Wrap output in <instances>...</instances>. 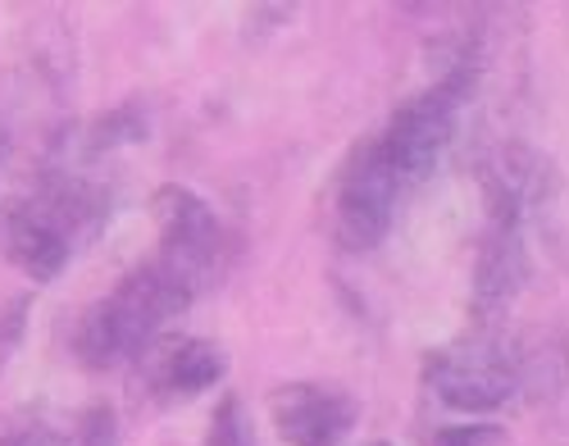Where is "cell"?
Instances as JSON below:
<instances>
[{"mask_svg": "<svg viewBox=\"0 0 569 446\" xmlns=\"http://www.w3.org/2000/svg\"><path fill=\"white\" fill-rule=\"evenodd\" d=\"M423 387L465 419L551 406L569 387V337L556 324L469 328L423 356Z\"/></svg>", "mask_w": 569, "mask_h": 446, "instance_id": "1", "label": "cell"}, {"mask_svg": "<svg viewBox=\"0 0 569 446\" xmlns=\"http://www.w3.org/2000/svg\"><path fill=\"white\" fill-rule=\"evenodd\" d=\"M551 187L556 174L533 146H501L483 165L488 219L479 232V251H473L469 328H506V315L515 310L533 274L529 228L551 201Z\"/></svg>", "mask_w": 569, "mask_h": 446, "instance_id": "2", "label": "cell"}, {"mask_svg": "<svg viewBox=\"0 0 569 446\" xmlns=\"http://www.w3.org/2000/svg\"><path fill=\"white\" fill-rule=\"evenodd\" d=\"M114 215V191L82 165L51 160L28 191L0 206V246L32 283H51Z\"/></svg>", "mask_w": 569, "mask_h": 446, "instance_id": "3", "label": "cell"}, {"mask_svg": "<svg viewBox=\"0 0 569 446\" xmlns=\"http://www.w3.org/2000/svg\"><path fill=\"white\" fill-rule=\"evenodd\" d=\"M197 301H201V291L151 251L147 260L123 269V278L101 301H91L78 315L73 337H69V356L87 374L141 365Z\"/></svg>", "mask_w": 569, "mask_h": 446, "instance_id": "4", "label": "cell"}, {"mask_svg": "<svg viewBox=\"0 0 569 446\" xmlns=\"http://www.w3.org/2000/svg\"><path fill=\"white\" fill-rule=\"evenodd\" d=\"M410 196H415V187L401 174V165L392 160L383 137L369 132L365 141H356L351 156L338 169V178H333V196H328L338 246L351 256L378 251Z\"/></svg>", "mask_w": 569, "mask_h": 446, "instance_id": "5", "label": "cell"}, {"mask_svg": "<svg viewBox=\"0 0 569 446\" xmlns=\"http://www.w3.org/2000/svg\"><path fill=\"white\" fill-rule=\"evenodd\" d=\"M156 215V256L173 265L201 296L219 287L237 260V232L223 215L187 182H160L151 196Z\"/></svg>", "mask_w": 569, "mask_h": 446, "instance_id": "6", "label": "cell"}, {"mask_svg": "<svg viewBox=\"0 0 569 446\" xmlns=\"http://www.w3.org/2000/svg\"><path fill=\"white\" fill-rule=\"evenodd\" d=\"M269 419L288 446H342L360 424V402L338 383L297 378L269 392Z\"/></svg>", "mask_w": 569, "mask_h": 446, "instance_id": "7", "label": "cell"}, {"mask_svg": "<svg viewBox=\"0 0 569 446\" xmlns=\"http://www.w3.org/2000/svg\"><path fill=\"white\" fill-rule=\"evenodd\" d=\"M141 374H147V392L156 402H192V396L223 383L228 356L210 337L178 333V337H164L156 351L141 360Z\"/></svg>", "mask_w": 569, "mask_h": 446, "instance_id": "8", "label": "cell"}, {"mask_svg": "<svg viewBox=\"0 0 569 446\" xmlns=\"http://www.w3.org/2000/svg\"><path fill=\"white\" fill-rule=\"evenodd\" d=\"M206 446H256L247 406H242V396H237V392L219 396V406L210 415V428H206Z\"/></svg>", "mask_w": 569, "mask_h": 446, "instance_id": "9", "label": "cell"}, {"mask_svg": "<svg viewBox=\"0 0 569 446\" xmlns=\"http://www.w3.org/2000/svg\"><path fill=\"white\" fill-rule=\"evenodd\" d=\"M69 446H119V419H114V406L91 402L87 410H78L73 433H69Z\"/></svg>", "mask_w": 569, "mask_h": 446, "instance_id": "10", "label": "cell"}, {"mask_svg": "<svg viewBox=\"0 0 569 446\" xmlns=\"http://www.w3.org/2000/svg\"><path fill=\"white\" fill-rule=\"evenodd\" d=\"M429 446H510V437H506L501 424L469 419V424H447V428H438Z\"/></svg>", "mask_w": 569, "mask_h": 446, "instance_id": "11", "label": "cell"}, {"mask_svg": "<svg viewBox=\"0 0 569 446\" xmlns=\"http://www.w3.org/2000/svg\"><path fill=\"white\" fill-rule=\"evenodd\" d=\"M0 446H69V437L46 419H14L0 428Z\"/></svg>", "mask_w": 569, "mask_h": 446, "instance_id": "12", "label": "cell"}, {"mask_svg": "<svg viewBox=\"0 0 569 446\" xmlns=\"http://www.w3.org/2000/svg\"><path fill=\"white\" fill-rule=\"evenodd\" d=\"M23 310H28V296H14V301L0 310V365H6V356L19 346V333H23Z\"/></svg>", "mask_w": 569, "mask_h": 446, "instance_id": "13", "label": "cell"}, {"mask_svg": "<svg viewBox=\"0 0 569 446\" xmlns=\"http://www.w3.org/2000/svg\"><path fill=\"white\" fill-rule=\"evenodd\" d=\"M10 141H14V119H10V101H6V96H0V160H6Z\"/></svg>", "mask_w": 569, "mask_h": 446, "instance_id": "14", "label": "cell"}, {"mask_svg": "<svg viewBox=\"0 0 569 446\" xmlns=\"http://www.w3.org/2000/svg\"><path fill=\"white\" fill-rule=\"evenodd\" d=\"M365 446H392V442H365Z\"/></svg>", "mask_w": 569, "mask_h": 446, "instance_id": "15", "label": "cell"}]
</instances>
